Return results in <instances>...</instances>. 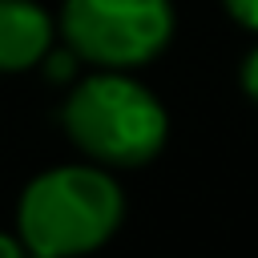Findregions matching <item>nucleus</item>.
Segmentation results:
<instances>
[{"label":"nucleus","mask_w":258,"mask_h":258,"mask_svg":"<svg viewBox=\"0 0 258 258\" xmlns=\"http://www.w3.org/2000/svg\"><path fill=\"white\" fill-rule=\"evenodd\" d=\"M56 20L36 0H0V73L16 77L52 52Z\"/></svg>","instance_id":"20e7f679"},{"label":"nucleus","mask_w":258,"mask_h":258,"mask_svg":"<svg viewBox=\"0 0 258 258\" xmlns=\"http://www.w3.org/2000/svg\"><path fill=\"white\" fill-rule=\"evenodd\" d=\"M222 8H226V16L238 28H246V32L258 36V0H222Z\"/></svg>","instance_id":"39448f33"},{"label":"nucleus","mask_w":258,"mask_h":258,"mask_svg":"<svg viewBox=\"0 0 258 258\" xmlns=\"http://www.w3.org/2000/svg\"><path fill=\"white\" fill-rule=\"evenodd\" d=\"M177 32L169 0H64L56 36L64 48L93 69L137 73L153 64Z\"/></svg>","instance_id":"7ed1b4c3"},{"label":"nucleus","mask_w":258,"mask_h":258,"mask_svg":"<svg viewBox=\"0 0 258 258\" xmlns=\"http://www.w3.org/2000/svg\"><path fill=\"white\" fill-rule=\"evenodd\" d=\"M125 222V194L113 169L52 165L16 198V238L28 258H81L101 250Z\"/></svg>","instance_id":"f257e3e1"},{"label":"nucleus","mask_w":258,"mask_h":258,"mask_svg":"<svg viewBox=\"0 0 258 258\" xmlns=\"http://www.w3.org/2000/svg\"><path fill=\"white\" fill-rule=\"evenodd\" d=\"M238 85H242V93L258 105V44L242 56V69H238Z\"/></svg>","instance_id":"423d86ee"},{"label":"nucleus","mask_w":258,"mask_h":258,"mask_svg":"<svg viewBox=\"0 0 258 258\" xmlns=\"http://www.w3.org/2000/svg\"><path fill=\"white\" fill-rule=\"evenodd\" d=\"M0 258H28V250H24V242H20V238L0 234Z\"/></svg>","instance_id":"0eeeda50"},{"label":"nucleus","mask_w":258,"mask_h":258,"mask_svg":"<svg viewBox=\"0 0 258 258\" xmlns=\"http://www.w3.org/2000/svg\"><path fill=\"white\" fill-rule=\"evenodd\" d=\"M64 137L105 169H141L169 141V113L133 73L93 69L60 105Z\"/></svg>","instance_id":"f03ea898"}]
</instances>
